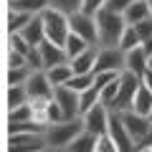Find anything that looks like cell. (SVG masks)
<instances>
[{"instance_id": "cell-30", "label": "cell", "mask_w": 152, "mask_h": 152, "mask_svg": "<svg viewBox=\"0 0 152 152\" xmlns=\"http://www.w3.org/2000/svg\"><path fill=\"white\" fill-rule=\"evenodd\" d=\"M51 8H56V10L66 13V15H74V13L81 10V3L84 0H48Z\"/></svg>"}, {"instance_id": "cell-16", "label": "cell", "mask_w": 152, "mask_h": 152, "mask_svg": "<svg viewBox=\"0 0 152 152\" xmlns=\"http://www.w3.org/2000/svg\"><path fill=\"white\" fill-rule=\"evenodd\" d=\"M122 15H124L127 26H137V23L145 20V18H152V8H150L147 0H134V3L122 13Z\"/></svg>"}, {"instance_id": "cell-1", "label": "cell", "mask_w": 152, "mask_h": 152, "mask_svg": "<svg viewBox=\"0 0 152 152\" xmlns=\"http://www.w3.org/2000/svg\"><path fill=\"white\" fill-rule=\"evenodd\" d=\"M127 31V20L122 13H114L109 8H102L96 13V33H99V48L119 46L122 36Z\"/></svg>"}, {"instance_id": "cell-44", "label": "cell", "mask_w": 152, "mask_h": 152, "mask_svg": "<svg viewBox=\"0 0 152 152\" xmlns=\"http://www.w3.org/2000/svg\"><path fill=\"white\" fill-rule=\"evenodd\" d=\"M43 152H51V150H43Z\"/></svg>"}, {"instance_id": "cell-6", "label": "cell", "mask_w": 152, "mask_h": 152, "mask_svg": "<svg viewBox=\"0 0 152 152\" xmlns=\"http://www.w3.org/2000/svg\"><path fill=\"white\" fill-rule=\"evenodd\" d=\"M109 117H112V109L104 107V104L99 102L96 107H91V109L81 117V119H84V129L91 132V134H96V137L107 134V129H109Z\"/></svg>"}, {"instance_id": "cell-5", "label": "cell", "mask_w": 152, "mask_h": 152, "mask_svg": "<svg viewBox=\"0 0 152 152\" xmlns=\"http://www.w3.org/2000/svg\"><path fill=\"white\" fill-rule=\"evenodd\" d=\"M96 71H127V51H122L119 46H107V48H99L96 56V66H94V74Z\"/></svg>"}, {"instance_id": "cell-36", "label": "cell", "mask_w": 152, "mask_h": 152, "mask_svg": "<svg viewBox=\"0 0 152 152\" xmlns=\"http://www.w3.org/2000/svg\"><path fill=\"white\" fill-rule=\"evenodd\" d=\"M134 31H137V36H140V41L145 43V41H150L152 38V18H145V20H140L134 26Z\"/></svg>"}, {"instance_id": "cell-7", "label": "cell", "mask_w": 152, "mask_h": 152, "mask_svg": "<svg viewBox=\"0 0 152 152\" xmlns=\"http://www.w3.org/2000/svg\"><path fill=\"white\" fill-rule=\"evenodd\" d=\"M107 134L112 137V142L117 145V150H119V152H134V150H137V147H134V140H132V134L127 132L124 122H122V117H119V112H112Z\"/></svg>"}, {"instance_id": "cell-28", "label": "cell", "mask_w": 152, "mask_h": 152, "mask_svg": "<svg viewBox=\"0 0 152 152\" xmlns=\"http://www.w3.org/2000/svg\"><path fill=\"white\" fill-rule=\"evenodd\" d=\"M31 74H33L31 66H15V69H8V86H15V84H26Z\"/></svg>"}, {"instance_id": "cell-25", "label": "cell", "mask_w": 152, "mask_h": 152, "mask_svg": "<svg viewBox=\"0 0 152 152\" xmlns=\"http://www.w3.org/2000/svg\"><path fill=\"white\" fill-rule=\"evenodd\" d=\"M89 46H91V43H89L86 38L76 36V33L71 31V33H69V38H66V43H64V48H66V56H69V61H71V58H76L79 53H84Z\"/></svg>"}, {"instance_id": "cell-27", "label": "cell", "mask_w": 152, "mask_h": 152, "mask_svg": "<svg viewBox=\"0 0 152 152\" xmlns=\"http://www.w3.org/2000/svg\"><path fill=\"white\" fill-rule=\"evenodd\" d=\"M119 76H122V74H119ZM119 76H117L114 81H109L107 86H104L102 91H99V102H102L104 107H109V109H112L114 99H117V91H119Z\"/></svg>"}, {"instance_id": "cell-39", "label": "cell", "mask_w": 152, "mask_h": 152, "mask_svg": "<svg viewBox=\"0 0 152 152\" xmlns=\"http://www.w3.org/2000/svg\"><path fill=\"white\" fill-rule=\"evenodd\" d=\"M15 66H28V58L23 53H18V51H8V69H15Z\"/></svg>"}, {"instance_id": "cell-18", "label": "cell", "mask_w": 152, "mask_h": 152, "mask_svg": "<svg viewBox=\"0 0 152 152\" xmlns=\"http://www.w3.org/2000/svg\"><path fill=\"white\" fill-rule=\"evenodd\" d=\"M48 124L31 119V122H8V134H46Z\"/></svg>"}, {"instance_id": "cell-11", "label": "cell", "mask_w": 152, "mask_h": 152, "mask_svg": "<svg viewBox=\"0 0 152 152\" xmlns=\"http://www.w3.org/2000/svg\"><path fill=\"white\" fill-rule=\"evenodd\" d=\"M53 99L61 104V109H64L66 119H76V117H81V112H79V91L71 86H56L53 89Z\"/></svg>"}, {"instance_id": "cell-20", "label": "cell", "mask_w": 152, "mask_h": 152, "mask_svg": "<svg viewBox=\"0 0 152 152\" xmlns=\"http://www.w3.org/2000/svg\"><path fill=\"white\" fill-rule=\"evenodd\" d=\"M46 74H48V79H51L53 86H64V84H69L71 76H74V69H71V61H66V64H58V66L46 69Z\"/></svg>"}, {"instance_id": "cell-31", "label": "cell", "mask_w": 152, "mask_h": 152, "mask_svg": "<svg viewBox=\"0 0 152 152\" xmlns=\"http://www.w3.org/2000/svg\"><path fill=\"white\" fill-rule=\"evenodd\" d=\"M8 36H10V48H13V51H18V53H23L26 58L31 56V51L36 48V46H31L26 38H23V33H8Z\"/></svg>"}, {"instance_id": "cell-26", "label": "cell", "mask_w": 152, "mask_h": 152, "mask_svg": "<svg viewBox=\"0 0 152 152\" xmlns=\"http://www.w3.org/2000/svg\"><path fill=\"white\" fill-rule=\"evenodd\" d=\"M96 104H99V89L96 86H89L84 91H79V112H81V117L91 107H96Z\"/></svg>"}, {"instance_id": "cell-29", "label": "cell", "mask_w": 152, "mask_h": 152, "mask_svg": "<svg viewBox=\"0 0 152 152\" xmlns=\"http://www.w3.org/2000/svg\"><path fill=\"white\" fill-rule=\"evenodd\" d=\"M31 119H36V117H33L31 104H23V107L8 109V122H31Z\"/></svg>"}, {"instance_id": "cell-32", "label": "cell", "mask_w": 152, "mask_h": 152, "mask_svg": "<svg viewBox=\"0 0 152 152\" xmlns=\"http://www.w3.org/2000/svg\"><path fill=\"white\" fill-rule=\"evenodd\" d=\"M137 46H142L140 36H137L134 26H127L124 36H122V41H119V48H122V51H132V48H137Z\"/></svg>"}, {"instance_id": "cell-40", "label": "cell", "mask_w": 152, "mask_h": 152, "mask_svg": "<svg viewBox=\"0 0 152 152\" xmlns=\"http://www.w3.org/2000/svg\"><path fill=\"white\" fill-rule=\"evenodd\" d=\"M132 3H134V0H107V8L114 10V13H124Z\"/></svg>"}, {"instance_id": "cell-4", "label": "cell", "mask_w": 152, "mask_h": 152, "mask_svg": "<svg viewBox=\"0 0 152 152\" xmlns=\"http://www.w3.org/2000/svg\"><path fill=\"white\" fill-rule=\"evenodd\" d=\"M140 86H142V76L132 74V71H122L119 91H117V99L112 104V112H127V109H132V102H134Z\"/></svg>"}, {"instance_id": "cell-41", "label": "cell", "mask_w": 152, "mask_h": 152, "mask_svg": "<svg viewBox=\"0 0 152 152\" xmlns=\"http://www.w3.org/2000/svg\"><path fill=\"white\" fill-rule=\"evenodd\" d=\"M134 147H137L134 152H152V132H150V134L145 137V140H140V142H137Z\"/></svg>"}, {"instance_id": "cell-3", "label": "cell", "mask_w": 152, "mask_h": 152, "mask_svg": "<svg viewBox=\"0 0 152 152\" xmlns=\"http://www.w3.org/2000/svg\"><path fill=\"white\" fill-rule=\"evenodd\" d=\"M41 18H43L46 38H48L51 43H56V46H64L66 38H69V33H71L69 15L61 13V10H56V8H46V10L41 13Z\"/></svg>"}, {"instance_id": "cell-22", "label": "cell", "mask_w": 152, "mask_h": 152, "mask_svg": "<svg viewBox=\"0 0 152 152\" xmlns=\"http://www.w3.org/2000/svg\"><path fill=\"white\" fill-rule=\"evenodd\" d=\"M33 18H36V15H31V13H23V10H13V8H8V33H20L23 28L33 20Z\"/></svg>"}, {"instance_id": "cell-42", "label": "cell", "mask_w": 152, "mask_h": 152, "mask_svg": "<svg viewBox=\"0 0 152 152\" xmlns=\"http://www.w3.org/2000/svg\"><path fill=\"white\" fill-rule=\"evenodd\" d=\"M142 84H145V86L152 91V69H147L145 74H142Z\"/></svg>"}, {"instance_id": "cell-13", "label": "cell", "mask_w": 152, "mask_h": 152, "mask_svg": "<svg viewBox=\"0 0 152 152\" xmlns=\"http://www.w3.org/2000/svg\"><path fill=\"white\" fill-rule=\"evenodd\" d=\"M38 53H41V61H43V69H51V66H58V64H66V61H69L66 48H64V46L51 43L48 38L38 46Z\"/></svg>"}, {"instance_id": "cell-24", "label": "cell", "mask_w": 152, "mask_h": 152, "mask_svg": "<svg viewBox=\"0 0 152 152\" xmlns=\"http://www.w3.org/2000/svg\"><path fill=\"white\" fill-rule=\"evenodd\" d=\"M31 102V94H28L26 84H15V86H8V109L23 107V104Z\"/></svg>"}, {"instance_id": "cell-17", "label": "cell", "mask_w": 152, "mask_h": 152, "mask_svg": "<svg viewBox=\"0 0 152 152\" xmlns=\"http://www.w3.org/2000/svg\"><path fill=\"white\" fill-rule=\"evenodd\" d=\"M20 33H23V38H26V41H28L31 46H36V48H38V46H41V43L46 41V28H43V18H41V15H36V18H33V20L28 23V26L23 28Z\"/></svg>"}, {"instance_id": "cell-2", "label": "cell", "mask_w": 152, "mask_h": 152, "mask_svg": "<svg viewBox=\"0 0 152 152\" xmlns=\"http://www.w3.org/2000/svg\"><path fill=\"white\" fill-rule=\"evenodd\" d=\"M81 132H84V119L81 117L64 119V122H56V124H48V129H46V142H48L51 150H61V147H69Z\"/></svg>"}, {"instance_id": "cell-10", "label": "cell", "mask_w": 152, "mask_h": 152, "mask_svg": "<svg viewBox=\"0 0 152 152\" xmlns=\"http://www.w3.org/2000/svg\"><path fill=\"white\" fill-rule=\"evenodd\" d=\"M119 117H122V122H124L127 132L132 134L134 145H137L140 140H145V137L152 132V122H150V117H142V114H137L134 109H127V112H119Z\"/></svg>"}, {"instance_id": "cell-19", "label": "cell", "mask_w": 152, "mask_h": 152, "mask_svg": "<svg viewBox=\"0 0 152 152\" xmlns=\"http://www.w3.org/2000/svg\"><path fill=\"white\" fill-rule=\"evenodd\" d=\"M8 8L13 10H23V13H31V15H41L46 8H51L48 0H10Z\"/></svg>"}, {"instance_id": "cell-15", "label": "cell", "mask_w": 152, "mask_h": 152, "mask_svg": "<svg viewBox=\"0 0 152 152\" xmlns=\"http://www.w3.org/2000/svg\"><path fill=\"white\" fill-rule=\"evenodd\" d=\"M147 69H150V56H147V51L142 48V46H137V48L127 51V71H132V74L142 76Z\"/></svg>"}, {"instance_id": "cell-38", "label": "cell", "mask_w": 152, "mask_h": 152, "mask_svg": "<svg viewBox=\"0 0 152 152\" xmlns=\"http://www.w3.org/2000/svg\"><path fill=\"white\" fill-rule=\"evenodd\" d=\"M94 152H119V150H117V145L112 142V137H109V134H102V137H99V142H96V150H94Z\"/></svg>"}, {"instance_id": "cell-12", "label": "cell", "mask_w": 152, "mask_h": 152, "mask_svg": "<svg viewBox=\"0 0 152 152\" xmlns=\"http://www.w3.org/2000/svg\"><path fill=\"white\" fill-rule=\"evenodd\" d=\"M26 86H28V94H31V96H53V89H56L53 84H51L48 74H46V69H36L28 76Z\"/></svg>"}, {"instance_id": "cell-23", "label": "cell", "mask_w": 152, "mask_h": 152, "mask_svg": "<svg viewBox=\"0 0 152 152\" xmlns=\"http://www.w3.org/2000/svg\"><path fill=\"white\" fill-rule=\"evenodd\" d=\"M132 109H134L137 114H142V117H150V112H152V91L145 84H142L140 91H137L134 102H132Z\"/></svg>"}, {"instance_id": "cell-33", "label": "cell", "mask_w": 152, "mask_h": 152, "mask_svg": "<svg viewBox=\"0 0 152 152\" xmlns=\"http://www.w3.org/2000/svg\"><path fill=\"white\" fill-rule=\"evenodd\" d=\"M66 86L76 89V91H84V89L94 86V74H74V76L69 79V84H66Z\"/></svg>"}, {"instance_id": "cell-37", "label": "cell", "mask_w": 152, "mask_h": 152, "mask_svg": "<svg viewBox=\"0 0 152 152\" xmlns=\"http://www.w3.org/2000/svg\"><path fill=\"white\" fill-rule=\"evenodd\" d=\"M102 8H107V0H84L81 3V10L89 13V15H96Z\"/></svg>"}, {"instance_id": "cell-43", "label": "cell", "mask_w": 152, "mask_h": 152, "mask_svg": "<svg viewBox=\"0 0 152 152\" xmlns=\"http://www.w3.org/2000/svg\"><path fill=\"white\" fill-rule=\"evenodd\" d=\"M150 122H152V112H150Z\"/></svg>"}, {"instance_id": "cell-9", "label": "cell", "mask_w": 152, "mask_h": 152, "mask_svg": "<svg viewBox=\"0 0 152 152\" xmlns=\"http://www.w3.org/2000/svg\"><path fill=\"white\" fill-rule=\"evenodd\" d=\"M71 20V31L76 33V36L86 38L91 46H99V33H96V15H89V13L79 10L74 13V15H69Z\"/></svg>"}, {"instance_id": "cell-35", "label": "cell", "mask_w": 152, "mask_h": 152, "mask_svg": "<svg viewBox=\"0 0 152 152\" xmlns=\"http://www.w3.org/2000/svg\"><path fill=\"white\" fill-rule=\"evenodd\" d=\"M64 119H66V114L61 109V104L56 99H51V104H48V124H56V122H64Z\"/></svg>"}, {"instance_id": "cell-34", "label": "cell", "mask_w": 152, "mask_h": 152, "mask_svg": "<svg viewBox=\"0 0 152 152\" xmlns=\"http://www.w3.org/2000/svg\"><path fill=\"white\" fill-rule=\"evenodd\" d=\"M117 71H96V74H94V86L99 89V91H102L104 86H107L109 81H114V79H117Z\"/></svg>"}, {"instance_id": "cell-8", "label": "cell", "mask_w": 152, "mask_h": 152, "mask_svg": "<svg viewBox=\"0 0 152 152\" xmlns=\"http://www.w3.org/2000/svg\"><path fill=\"white\" fill-rule=\"evenodd\" d=\"M51 150L46 134H8V152H43Z\"/></svg>"}, {"instance_id": "cell-21", "label": "cell", "mask_w": 152, "mask_h": 152, "mask_svg": "<svg viewBox=\"0 0 152 152\" xmlns=\"http://www.w3.org/2000/svg\"><path fill=\"white\" fill-rule=\"evenodd\" d=\"M96 142H99L96 134H91V132L84 129L81 134H79L69 147H66V150H69V152H94V150H96Z\"/></svg>"}, {"instance_id": "cell-14", "label": "cell", "mask_w": 152, "mask_h": 152, "mask_svg": "<svg viewBox=\"0 0 152 152\" xmlns=\"http://www.w3.org/2000/svg\"><path fill=\"white\" fill-rule=\"evenodd\" d=\"M96 56H99V46H89L84 53H79L76 58H71V69H74V74H94Z\"/></svg>"}]
</instances>
